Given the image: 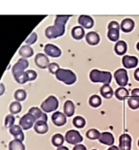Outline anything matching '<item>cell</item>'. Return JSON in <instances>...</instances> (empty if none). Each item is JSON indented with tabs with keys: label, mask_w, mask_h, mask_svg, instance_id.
Returning <instances> with one entry per match:
<instances>
[{
	"label": "cell",
	"mask_w": 139,
	"mask_h": 150,
	"mask_svg": "<svg viewBox=\"0 0 139 150\" xmlns=\"http://www.w3.org/2000/svg\"><path fill=\"white\" fill-rule=\"evenodd\" d=\"M69 17L70 16H56L55 20V25L46 29V37L49 39H55L56 38L63 36L65 33V25Z\"/></svg>",
	"instance_id": "6da1fadb"
},
{
	"label": "cell",
	"mask_w": 139,
	"mask_h": 150,
	"mask_svg": "<svg viewBox=\"0 0 139 150\" xmlns=\"http://www.w3.org/2000/svg\"><path fill=\"white\" fill-rule=\"evenodd\" d=\"M29 66V61L26 59H19L12 67V75L15 80L20 84H24L29 81L26 72L24 70Z\"/></svg>",
	"instance_id": "7a4b0ae2"
},
{
	"label": "cell",
	"mask_w": 139,
	"mask_h": 150,
	"mask_svg": "<svg viewBox=\"0 0 139 150\" xmlns=\"http://www.w3.org/2000/svg\"><path fill=\"white\" fill-rule=\"evenodd\" d=\"M112 76L110 72L100 71L98 69H92L90 73V79L92 83H102L110 84L112 82Z\"/></svg>",
	"instance_id": "3957f363"
},
{
	"label": "cell",
	"mask_w": 139,
	"mask_h": 150,
	"mask_svg": "<svg viewBox=\"0 0 139 150\" xmlns=\"http://www.w3.org/2000/svg\"><path fill=\"white\" fill-rule=\"evenodd\" d=\"M55 77L59 81L63 82L66 85H72L77 81V76L70 69H60L55 73Z\"/></svg>",
	"instance_id": "277c9868"
},
{
	"label": "cell",
	"mask_w": 139,
	"mask_h": 150,
	"mask_svg": "<svg viewBox=\"0 0 139 150\" xmlns=\"http://www.w3.org/2000/svg\"><path fill=\"white\" fill-rule=\"evenodd\" d=\"M59 107V100L55 96H50L41 103V109L44 112H51L55 111Z\"/></svg>",
	"instance_id": "5b68a950"
},
{
	"label": "cell",
	"mask_w": 139,
	"mask_h": 150,
	"mask_svg": "<svg viewBox=\"0 0 139 150\" xmlns=\"http://www.w3.org/2000/svg\"><path fill=\"white\" fill-rule=\"evenodd\" d=\"M65 140L68 144L76 145V144H78L81 142H82L83 138L81 135L79 133V131H75V130H69L66 132Z\"/></svg>",
	"instance_id": "8992f818"
},
{
	"label": "cell",
	"mask_w": 139,
	"mask_h": 150,
	"mask_svg": "<svg viewBox=\"0 0 139 150\" xmlns=\"http://www.w3.org/2000/svg\"><path fill=\"white\" fill-rule=\"evenodd\" d=\"M114 78L117 83L121 87H124L128 84V73L124 69H119L114 74Z\"/></svg>",
	"instance_id": "52a82bcc"
},
{
	"label": "cell",
	"mask_w": 139,
	"mask_h": 150,
	"mask_svg": "<svg viewBox=\"0 0 139 150\" xmlns=\"http://www.w3.org/2000/svg\"><path fill=\"white\" fill-rule=\"evenodd\" d=\"M19 124L23 130H29L35 124V118L32 114L28 112L20 119Z\"/></svg>",
	"instance_id": "ba28073f"
},
{
	"label": "cell",
	"mask_w": 139,
	"mask_h": 150,
	"mask_svg": "<svg viewBox=\"0 0 139 150\" xmlns=\"http://www.w3.org/2000/svg\"><path fill=\"white\" fill-rule=\"evenodd\" d=\"M34 62L36 65L40 69H46L48 68L50 64V61L48 57L46 56L45 54L43 53H38L36 56H35V59H34Z\"/></svg>",
	"instance_id": "9c48e42d"
},
{
	"label": "cell",
	"mask_w": 139,
	"mask_h": 150,
	"mask_svg": "<svg viewBox=\"0 0 139 150\" xmlns=\"http://www.w3.org/2000/svg\"><path fill=\"white\" fill-rule=\"evenodd\" d=\"M119 149L120 150H130L131 149L132 139L128 134H123L119 138Z\"/></svg>",
	"instance_id": "30bf717a"
},
{
	"label": "cell",
	"mask_w": 139,
	"mask_h": 150,
	"mask_svg": "<svg viewBox=\"0 0 139 150\" xmlns=\"http://www.w3.org/2000/svg\"><path fill=\"white\" fill-rule=\"evenodd\" d=\"M44 52L47 56H51V57H60L62 54V52L57 46L54 45V44H51L48 43L44 47Z\"/></svg>",
	"instance_id": "8fae6325"
},
{
	"label": "cell",
	"mask_w": 139,
	"mask_h": 150,
	"mask_svg": "<svg viewBox=\"0 0 139 150\" xmlns=\"http://www.w3.org/2000/svg\"><path fill=\"white\" fill-rule=\"evenodd\" d=\"M53 123L55 124L57 127H62L66 124L67 122V117L66 115L63 113V112L56 111L53 113L52 117H51Z\"/></svg>",
	"instance_id": "7c38bea8"
},
{
	"label": "cell",
	"mask_w": 139,
	"mask_h": 150,
	"mask_svg": "<svg viewBox=\"0 0 139 150\" xmlns=\"http://www.w3.org/2000/svg\"><path fill=\"white\" fill-rule=\"evenodd\" d=\"M122 64L126 69H133L138 65V59L136 56H124L122 58Z\"/></svg>",
	"instance_id": "4fadbf2b"
},
{
	"label": "cell",
	"mask_w": 139,
	"mask_h": 150,
	"mask_svg": "<svg viewBox=\"0 0 139 150\" xmlns=\"http://www.w3.org/2000/svg\"><path fill=\"white\" fill-rule=\"evenodd\" d=\"M29 112L34 116V117L35 118V121L47 122V116H46V112L41 111L40 109L38 108V107H32L29 110Z\"/></svg>",
	"instance_id": "5bb4252c"
},
{
	"label": "cell",
	"mask_w": 139,
	"mask_h": 150,
	"mask_svg": "<svg viewBox=\"0 0 139 150\" xmlns=\"http://www.w3.org/2000/svg\"><path fill=\"white\" fill-rule=\"evenodd\" d=\"M78 23L82 28L90 29L94 25V20L90 16L81 15L78 18Z\"/></svg>",
	"instance_id": "9a60e30c"
},
{
	"label": "cell",
	"mask_w": 139,
	"mask_h": 150,
	"mask_svg": "<svg viewBox=\"0 0 139 150\" xmlns=\"http://www.w3.org/2000/svg\"><path fill=\"white\" fill-rule=\"evenodd\" d=\"M98 141L101 144H106V145H112L115 142V139H114V136L112 133L102 132L100 134V136L98 138Z\"/></svg>",
	"instance_id": "2e32d148"
},
{
	"label": "cell",
	"mask_w": 139,
	"mask_h": 150,
	"mask_svg": "<svg viewBox=\"0 0 139 150\" xmlns=\"http://www.w3.org/2000/svg\"><path fill=\"white\" fill-rule=\"evenodd\" d=\"M9 131H10V134L14 136L15 139H17V140H20V141H23L24 139H25V135H24V133H23L20 126L13 125L10 128Z\"/></svg>",
	"instance_id": "e0dca14e"
},
{
	"label": "cell",
	"mask_w": 139,
	"mask_h": 150,
	"mask_svg": "<svg viewBox=\"0 0 139 150\" xmlns=\"http://www.w3.org/2000/svg\"><path fill=\"white\" fill-rule=\"evenodd\" d=\"M134 26H135V23L130 18L124 19V20L122 21V22L120 24V29L124 33L131 32L132 30H133Z\"/></svg>",
	"instance_id": "ac0fdd59"
},
{
	"label": "cell",
	"mask_w": 139,
	"mask_h": 150,
	"mask_svg": "<svg viewBox=\"0 0 139 150\" xmlns=\"http://www.w3.org/2000/svg\"><path fill=\"white\" fill-rule=\"evenodd\" d=\"M86 40L88 42V44L92 46H95L99 43L100 42V36L96 32H89L86 35Z\"/></svg>",
	"instance_id": "d6986e66"
},
{
	"label": "cell",
	"mask_w": 139,
	"mask_h": 150,
	"mask_svg": "<svg viewBox=\"0 0 139 150\" xmlns=\"http://www.w3.org/2000/svg\"><path fill=\"white\" fill-rule=\"evenodd\" d=\"M34 131L38 134H45L48 131V125L44 121H37L34 124Z\"/></svg>",
	"instance_id": "ffe728a7"
},
{
	"label": "cell",
	"mask_w": 139,
	"mask_h": 150,
	"mask_svg": "<svg viewBox=\"0 0 139 150\" xmlns=\"http://www.w3.org/2000/svg\"><path fill=\"white\" fill-rule=\"evenodd\" d=\"M114 50H115V52L119 56L124 55L127 52V43L123 40L117 41L116 45L114 47Z\"/></svg>",
	"instance_id": "44dd1931"
},
{
	"label": "cell",
	"mask_w": 139,
	"mask_h": 150,
	"mask_svg": "<svg viewBox=\"0 0 139 150\" xmlns=\"http://www.w3.org/2000/svg\"><path fill=\"white\" fill-rule=\"evenodd\" d=\"M64 112L66 117H72L75 112V106L73 102L71 100L65 101L64 105Z\"/></svg>",
	"instance_id": "7402d4cb"
},
{
	"label": "cell",
	"mask_w": 139,
	"mask_h": 150,
	"mask_svg": "<svg viewBox=\"0 0 139 150\" xmlns=\"http://www.w3.org/2000/svg\"><path fill=\"white\" fill-rule=\"evenodd\" d=\"M72 36L74 39L81 40L85 36V30L81 26H75L72 30Z\"/></svg>",
	"instance_id": "603a6c76"
},
{
	"label": "cell",
	"mask_w": 139,
	"mask_h": 150,
	"mask_svg": "<svg viewBox=\"0 0 139 150\" xmlns=\"http://www.w3.org/2000/svg\"><path fill=\"white\" fill-rule=\"evenodd\" d=\"M113 93L114 92H113L112 88L109 84H105L100 88V94L102 97L106 98V99H110L112 97Z\"/></svg>",
	"instance_id": "cb8c5ba5"
},
{
	"label": "cell",
	"mask_w": 139,
	"mask_h": 150,
	"mask_svg": "<svg viewBox=\"0 0 139 150\" xmlns=\"http://www.w3.org/2000/svg\"><path fill=\"white\" fill-rule=\"evenodd\" d=\"M19 54L23 58H29L34 55V50L29 45L22 46L19 50Z\"/></svg>",
	"instance_id": "d4e9b609"
},
{
	"label": "cell",
	"mask_w": 139,
	"mask_h": 150,
	"mask_svg": "<svg viewBox=\"0 0 139 150\" xmlns=\"http://www.w3.org/2000/svg\"><path fill=\"white\" fill-rule=\"evenodd\" d=\"M115 96L119 100H124L129 96L128 91L124 87H119L115 91Z\"/></svg>",
	"instance_id": "484cf974"
},
{
	"label": "cell",
	"mask_w": 139,
	"mask_h": 150,
	"mask_svg": "<svg viewBox=\"0 0 139 150\" xmlns=\"http://www.w3.org/2000/svg\"><path fill=\"white\" fill-rule=\"evenodd\" d=\"M8 148H9V150H25V149L22 141H20L17 139L11 140V142L9 143Z\"/></svg>",
	"instance_id": "4316f807"
},
{
	"label": "cell",
	"mask_w": 139,
	"mask_h": 150,
	"mask_svg": "<svg viewBox=\"0 0 139 150\" xmlns=\"http://www.w3.org/2000/svg\"><path fill=\"white\" fill-rule=\"evenodd\" d=\"M89 104L93 108H98L102 104L101 98H100V96H98V95H93L90 97Z\"/></svg>",
	"instance_id": "83f0119b"
},
{
	"label": "cell",
	"mask_w": 139,
	"mask_h": 150,
	"mask_svg": "<svg viewBox=\"0 0 139 150\" xmlns=\"http://www.w3.org/2000/svg\"><path fill=\"white\" fill-rule=\"evenodd\" d=\"M64 138L61 134H55L52 136L51 139V143L55 147H60L62 146V144H64Z\"/></svg>",
	"instance_id": "f1b7e54d"
},
{
	"label": "cell",
	"mask_w": 139,
	"mask_h": 150,
	"mask_svg": "<svg viewBox=\"0 0 139 150\" xmlns=\"http://www.w3.org/2000/svg\"><path fill=\"white\" fill-rule=\"evenodd\" d=\"M72 124L74 125V127L77 128L81 129L86 126V120L85 118L81 116H77L73 118L72 120Z\"/></svg>",
	"instance_id": "f546056e"
},
{
	"label": "cell",
	"mask_w": 139,
	"mask_h": 150,
	"mask_svg": "<svg viewBox=\"0 0 139 150\" xmlns=\"http://www.w3.org/2000/svg\"><path fill=\"white\" fill-rule=\"evenodd\" d=\"M119 37H120V32H119V30H115V29L108 30V32H107V38H109L111 41H118Z\"/></svg>",
	"instance_id": "4dcf8cb0"
},
{
	"label": "cell",
	"mask_w": 139,
	"mask_h": 150,
	"mask_svg": "<svg viewBox=\"0 0 139 150\" xmlns=\"http://www.w3.org/2000/svg\"><path fill=\"white\" fill-rule=\"evenodd\" d=\"M9 109H10V112L13 114H16V113H19L21 109H22V106L20 104L18 101H14L11 103L10 105V107H9Z\"/></svg>",
	"instance_id": "1f68e13d"
},
{
	"label": "cell",
	"mask_w": 139,
	"mask_h": 150,
	"mask_svg": "<svg viewBox=\"0 0 139 150\" xmlns=\"http://www.w3.org/2000/svg\"><path fill=\"white\" fill-rule=\"evenodd\" d=\"M100 132L96 129H90L86 132V137L90 139H98L100 136Z\"/></svg>",
	"instance_id": "d6a6232c"
},
{
	"label": "cell",
	"mask_w": 139,
	"mask_h": 150,
	"mask_svg": "<svg viewBox=\"0 0 139 150\" xmlns=\"http://www.w3.org/2000/svg\"><path fill=\"white\" fill-rule=\"evenodd\" d=\"M128 107L132 109H138L139 108V98L138 97H130L128 100Z\"/></svg>",
	"instance_id": "836d02e7"
},
{
	"label": "cell",
	"mask_w": 139,
	"mask_h": 150,
	"mask_svg": "<svg viewBox=\"0 0 139 150\" xmlns=\"http://www.w3.org/2000/svg\"><path fill=\"white\" fill-rule=\"evenodd\" d=\"M26 92H25V91L23 90V89H19V90H17L14 94V97L16 100H18V101H23V100H25V98H26Z\"/></svg>",
	"instance_id": "e575fe53"
},
{
	"label": "cell",
	"mask_w": 139,
	"mask_h": 150,
	"mask_svg": "<svg viewBox=\"0 0 139 150\" xmlns=\"http://www.w3.org/2000/svg\"><path fill=\"white\" fill-rule=\"evenodd\" d=\"M15 122V117L11 114H8L5 118V127L7 128H11Z\"/></svg>",
	"instance_id": "d590c367"
},
{
	"label": "cell",
	"mask_w": 139,
	"mask_h": 150,
	"mask_svg": "<svg viewBox=\"0 0 139 150\" xmlns=\"http://www.w3.org/2000/svg\"><path fill=\"white\" fill-rule=\"evenodd\" d=\"M37 40H38V35H37V34L35 32H33L25 40V43H26L27 45L30 46L35 43L37 42Z\"/></svg>",
	"instance_id": "8d00e7d4"
},
{
	"label": "cell",
	"mask_w": 139,
	"mask_h": 150,
	"mask_svg": "<svg viewBox=\"0 0 139 150\" xmlns=\"http://www.w3.org/2000/svg\"><path fill=\"white\" fill-rule=\"evenodd\" d=\"M48 69H49V71L51 74H55V73L60 69V65L57 64V63L53 62V63H51V64H49Z\"/></svg>",
	"instance_id": "74e56055"
},
{
	"label": "cell",
	"mask_w": 139,
	"mask_h": 150,
	"mask_svg": "<svg viewBox=\"0 0 139 150\" xmlns=\"http://www.w3.org/2000/svg\"><path fill=\"white\" fill-rule=\"evenodd\" d=\"M27 76H28V79H29V81H34L35 79H37V73L34 71V70H27L26 71Z\"/></svg>",
	"instance_id": "f35d334b"
},
{
	"label": "cell",
	"mask_w": 139,
	"mask_h": 150,
	"mask_svg": "<svg viewBox=\"0 0 139 150\" xmlns=\"http://www.w3.org/2000/svg\"><path fill=\"white\" fill-rule=\"evenodd\" d=\"M120 26L119 25V24L117 21H111V22L108 24V26H107V29L108 30H111V29H115V30H120Z\"/></svg>",
	"instance_id": "ab89813d"
},
{
	"label": "cell",
	"mask_w": 139,
	"mask_h": 150,
	"mask_svg": "<svg viewBox=\"0 0 139 150\" xmlns=\"http://www.w3.org/2000/svg\"><path fill=\"white\" fill-rule=\"evenodd\" d=\"M72 150H87L86 147L83 144H76L75 147L73 148Z\"/></svg>",
	"instance_id": "60d3db41"
},
{
	"label": "cell",
	"mask_w": 139,
	"mask_h": 150,
	"mask_svg": "<svg viewBox=\"0 0 139 150\" xmlns=\"http://www.w3.org/2000/svg\"><path fill=\"white\" fill-rule=\"evenodd\" d=\"M132 96L133 97H138L139 98V88H134L132 91Z\"/></svg>",
	"instance_id": "b9f144b4"
},
{
	"label": "cell",
	"mask_w": 139,
	"mask_h": 150,
	"mask_svg": "<svg viewBox=\"0 0 139 150\" xmlns=\"http://www.w3.org/2000/svg\"><path fill=\"white\" fill-rule=\"evenodd\" d=\"M133 76H134V79H135L137 81H138L139 82V68H138L135 71H134V73H133Z\"/></svg>",
	"instance_id": "7bdbcfd3"
},
{
	"label": "cell",
	"mask_w": 139,
	"mask_h": 150,
	"mask_svg": "<svg viewBox=\"0 0 139 150\" xmlns=\"http://www.w3.org/2000/svg\"><path fill=\"white\" fill-rule=\"evenodd\" d=\"M5 91V86L3 83H0V96H2Z\"/></svg>",
	"instance_id": "ee69618b"
},
{
	"label": "cell",
	"mask_w": 139,
	"mask_h": 150,
	"mask_svg": "<svg viewBox=\"0 0 139 150\" xmlns=\"http://www.w3.org/2000/svg\"><path fill=\"white\" fill-rule=\"evenodd\" d=\"M107 150H120V149L117 146H115V145H112V147H110Z\"/></svg>",
	"instance_id": "f6af8a7d"
},
{
	"label": "cell",
	"mask_w": 139,
	"mask_h": 150,
	"mask_svg": "<svg viewBox=\"0 0 139 150\" xmlns=\"http://www.w3.org/2000/svg\"><path fill=\"white\" fill-rule=\"evenodd\" d=\"M56 150H69L67 148V147L65 146H60V147H58V149Z\"/></svg>",
	"instance_id": "bcb514c9"
},
{
	"label": "cell",
	"mask_w": 139,
	"mask_h": 150,
	"mask_svg": "<svg viewBox=\"0 0 139 150\" xmlns=\"http://www.w3.org/2000/svg\"><path fill=\"white\" fill-rule=\"evenodd\" d=\"M136 47L138 49V51H139V42L137 43V45H136Z\"/></svg>",
	"instance_id": "7dc6e473"
},
{
	"label": "cell",
	"mask_w": 139,
	"mask_h": 150,
	"mask_svg": "<svg viewBox=\"0 0 139 150\" xmlns=\"http://www.w3.org/2000/svg\"><path fill=\"white\" fill-rule=\"evenodd\" d=\"M138 147H139V139H138Z\"/></svg>",
	"instance_id": "c3c4849f"
},
{
	"label": "cell",
	"mask_w": 139,
	"mask_h": 150,
	"mask_svg": "<svg viewBox=\"0 0 139 150\" xmlns=\"http://www.w3.org/2000/svg\"><path fill=\"white\" fill-rule=\"evenodd\" d=\"M92 150H97V149H92Z\"/></svg>",
	"instance_id": "681fc988"
}]
</instances>
